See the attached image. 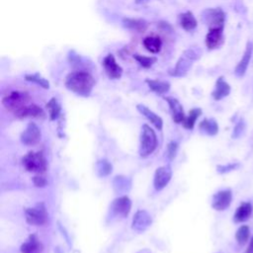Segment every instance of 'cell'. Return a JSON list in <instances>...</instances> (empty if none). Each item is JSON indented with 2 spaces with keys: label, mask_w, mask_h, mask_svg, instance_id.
<instances>
[{
  "label": "cell",
  "mask_w": 253,
  "mask_h": 253,
  "mask_svg": "<svg viewBox=\"0 0 253 253\" xmlns=\"http://www.w3.org/2000/svg\"><path fill=\"white\" fill-rule=\"evenodd\" d=\"M134 2H135L136 4H143V3L148 2V0H134Z\"/></svg>",
  "instance_id": "39"
},
{
  "label": "cell",
  "mask_w": 253,
  "mask_h": 253,
  "mask_svg": "<svg viewBox=\"0 0 253 253\" xmlns=\"http://www.w3.org/2000/svg\"><path fill=\"white\" fill-rule=\"evenodd\" d=\"M165 100L169 105L173 121L176 124L183 123L186 117H185L183 106L181 105V103L176 98H173V97H165Z\"/></svg>",
  "instance_id": "16"
},
{
  "label": "cell",
  "mask_w": 253,
  "mask_h": 253,
  "mask_svg": "<svg viewBox=\"0 0 253 253\" xmlns=\"http://www.w3.org/2000/svg\"><path fill=\"white\" fill-rule=\"evenodd\" d=\"M172 177V170L170 166H161L156 169L154 174L153 185L155 190L160 191L169 183Z\"/></svg>",
  "instance_id": "9"
},
{
  "label": "cell",
  "mask_w": 253,
  "mask_h": 253,
  "mask_svg": "<svg viewBox=\"0 0 253 253\" xmlns=\"http://www.w3.org/2000/svg\"><path fill=\"white\" fill-rule=\"evenodd\" d=\"M244 127H245V124L243 121H240L238 122V124L235 126L234 127V130H233V134H232V137H238L241 135L242 131L244 130Z\"/></svg>",
  "instance_id": "36"
},
{
  "label": "cell",
  "mask_w": 253,
  "mask_h": 253,
  "mask_svg": "<svg viewBox=\"0 0 253 253\" xmlns=\"http://www.w3.org/2000/svg\"><path fill=\"white\" fill-rule=\"evenodd\" d=\"M239 165L237 163H230V164H227V165H219V166H217V172L218 173H225V172L234 170Z\"/></svg>",
  "instance_id": "34"
},
{
  "label": "cell",
  "mask_w": 253,
  "mask_h": 253,
  "mask_svg": "<svg viewBox=\"0 0 253 253\" xmlns=\"http://www.w3.org/2000/svg\"><path fill=\"white\" fill-rule=\"evenodd\" d=\"M42 250V244L37 235L31 234L26 242L21 246L22 253H40Z\"/></svg>",
  "instance_id": "21"
},
{
  "label": "cell",
  "mask_w": 253,
  "mask_h": 253,
  "mask_svg": "<svg viewBox=\"0 0 253 253\" xmlns=\"http://www.w3.org/2000/svg\"><path fill=\"white\" fill-rule=\"evenodd\" d=\"M143 46L151 53H158L162 47V41L158 37H146L142 41Z\"/></svg>",
  "instance_id": "25"
},
{
  "label": "cell",
  "mask_w": 253,
  "mask_h": 253,
  "mask_svg": "<svg viewBox=\"0 0 253 253\" xmlns=\"http://www.w3.org/2000/svg\"><path fill=\"white\" fill-rule=\"evenodd\" d=\"M203 20L209 27V29L224 28L225 14L219 7L209 8L203 12Z\"/></svg>",
  "instance_id": "5"
},
{
  "label": "cell",
  "mask_w": 253,
  "mask_h": 253,
  "mask_svg": "<svg viewBox=\"0 0 253 253\" xmlns=\"http://www.w3.org/2000/svg\"><path fill=\"white\" fill-rule=\"evenodd\" d=\"M33 181L37 187H44L46 185V180L42 176H35L33 178Z\"/></svg>",
  "instance_id": "37"
},
{
  "label": "cell",
  "mask_w": 253,
  "mask_h": 253,
  "mask_svg": "<svg viewBox=\"0 0 253 253\" xmlns=\"http://www.w3.org/2000/svg\"><path fill=\"white\" fill-rule=\"evenodd\" d=\"M146 84L148 85L149 89L152 90L154 93L158 95H163L167 93L170 89V84L167 81L162 80H154V79H146Z\"/></svg>",
  "instance_id": "24"
},
{
  "label": "cell",
  "mask_w": 253,
  "mask_h": 253,
  "mask_svg": "<svg viewBox=\"0 0 253 253\" xmlns=\"http://www.w3.org/2000/svg\"><path fill=\"white\" fill-rule=\"evenodd\" d=\"M252 52H253V42L249 41L246 43V47H245L243 56L241 57V59L239 60V62L236 64V66L234 68V74L237 77H242L245 74L247 67L249 65L251 56H252Z\"/></svg>",
  "instance_id": "12"
},
{
  "label": "cell",
  "mask_w": 253,
  "mask_h": 253,
  "mask_svg": "<svg viewBox=\"0 0 253 253\" xmlns=\"http://www.w3.org/2000/svg\"><path fill=\"white\" fill-rule=\"evenodd\" d=\"M133 58L144 68L151 67L156 62V57L154 56H145L141 54H133Z\"/></svg>",
  "instance_id": "32"
},
{
  "label": "cell",
  "mask_w": 253,
  "mask_h": 253,
  "mask_svg": "<svg viewBox=\"0 0 253 253\" xmlns=\"http://www.w3.org/2000/svg\"><path fill=\"white\" fill-rule=\"evenodd\" d=\"M192 60L189 59L188 57H186L185 55H182L177 63H176V66L173 70H170L169 71V74L172 75V76H176V77H182V76H185L188 72V70L190 69L191 65H192Z\"/></svg>",
  "instance_id": "19"
},
{
  "label": "cell",
  "mask_w": 253,
  "mask_h": 253,
  "mask_svg": "<svg viewBox=\"0 0 253 253\" xmlns=\"http://www.w3.org/2000/svg\"><path fill=\"white\" fill-rule=\"evenodd\" d=\"M252 213V205L248 202L242 203L235 211L233 219L235 222H242L247 220Z\"/></svg>",
  "instance_id": "22"
},
{
  "label": "cell",
  "mask_w": 253,
  "mask_h": 253,
  "mask_svg": "<svg viewBox=\"0 0 253 253\" xmlns=\"http://www.w3.org/2000/svg\"><path fill=\"white\" fill-rule=\"evenodd\" d=\"M249 233H250V230H249V227L247 225H241L236 233H235V239L237 241V243L239 245H244L247 241H248V238H249Z\"/></svg>",
  "instance_id": "30"
},
{
  "label": "cell",
  "mask_w": 253,
  "mask_h": 253,
  "mask_svg": "<svg viewBox=\"0 0 253 253\" xmlns=\"http://www.w3.org/2000/svg\"><path fill=\"white\" fill-rule=\"evenodd\" d=\"M25 79L27 81H30V82H33L41 87H42L43 89H48L49 88V82L43 78L41 74L39 73H34V74H27L25 76Z\"/></svg>",
  "instance_id": "29"
},
{
  "label": "cell",
  "mask_w": 253,
  "mask_h": 253,
  "mask_svg": "<svg viewBox=\"0 0 253 253\" xmlns=\"http://www.w3.org/2000/svg\"><path fill=\"white\" fill-rule=\"evenodd\" d=\"M111 209L116 214H118L120 216H123V217H126L130 211L131 201L126 196L119 197V198H117L113 201Z\"/></svg>",
  "instance_id": "14"
},
{
  "label": "cell",
  "mask_w": 253,
  "mask_h": 253,
  "mask_svg": "<svg viewBox=\"0 0 253 253\" xmlns=\"http://www.w3.org/2000/svg\"><path fill=\"white\" fill-rule=\"evenodd\" d=\"M41 130L35 123H30L21 134V141L26 145H34L41 140Z\"/></svg>",
  "instance_id": "8"
},
{
  "label": "cell",
  "mask_w": 253,
  "mask_h": 253,
  "mask_svg": "<svg viewBox=\"0 0 253 253\" xmlns=\"http://www.w3.org/2000/svg\"><path fill=\"white\" fill-rule=\"evenodd\" d=\"M22 164L30 172L43 173L46 170V160L42 151L28 152L22 158Z\"/></svg>",
  "instance_id": "4"
},
{
  "label": "cell",
  "mask_w": 253,
  "mask_h": 253,
  "mask_svg": "<svg viewBox=\"0 0 253 253\" xmlns=\"http://www.w3.org/2000/svg\"><path fill=\"white\" fill-rule=\"evenodd\" d=\"M46 109L48 111V114H49V119L51 121H54L56 120L59 115H60V111H61V107L58 103V101L55 99V98H51L47 104H46Z\"/></svg>",
  "instance_id": "28"
},
{
  "label": "cell",
  "mask_w": 253,
  "mask_h": 253,
  "mask_svg": "<svg viewBox=\"0 0 253 253\" xmlns=\"http://www.w3.org/2000/svg\"><path fill=\"white\" fill-rule=\"evenodd\" d=\"M229 93H230L229 84L224 80V78L222 76L218 77L215 82L214 90L211 93L212 98L216 101H219V100L223 99L224 97H226Z\"/></svg>",
  "instance_id": "17"
},
{
  "label": "cell",
  "mask_w": 253,
  "mask_h": 253,
  "mask_svg": "<svg viewBox=\"0 0 253 253\" xmlns=\"http://www.w3.org/2000/svg\"><path fill=\"white\" fill-rule=\"evenodd\" d=\"M15 117L19 118V119H24V118H44L45 114L43 112V110L35 105V104H31V105H26L25 107L21 108L19 111H17L16 113H14Z\"/></svg>",
  "instance_id": "15"
},
{
  "label": "cell",
  "mask_w": 253,
  "mask_h": 253,
  "mask_svg": "<svg viewBox=\"0 0 253 253\" xmlns=\"http://www.w3.org/2000/svg\"><path fill=\"white\" fill-rule=\"evenodd\" d=\"M136 108H137L138 112H139L142 116H144L157 129H159V130L162 129L163 121H162V119H161L158 115H156L154 112H152V111H151L150 109H148L146 106L141 105V104H138V105L136 106Z\"/></svg>",
  "instance_id": "18"
},
{
  "label": "cell",
  "mask_w": 253,
  "mask_h": 253,
  "mask_svg": "<svg viewBox=\"0 0 253 253\" xmlns=\"http://www.w3.org/2000/svg\"><path fill=\"white\" fill-rule=\"evenodd\" d=\"M231 200H232V193L230 190L219 191L213 195L211 207L216 211H224L229 207Z\"/></svg>",
  "instance_id": "11"
},
{
  "label": "cell",
  "mask_w": 253,
  "mask_h": 253,
  "mask_svg": "<svg viewBox=\"0 0 253 253\" xmlns=\"http://www.w3.org/2000/svg\"><path fill=\"white\" fill-rule=\"evenodd\" d=\"M96 169L99 176H107L112 172V165L106 159H101L96 164Z\"/></svg>",
  "instance_id": "31"
},
{
  "label": "cell",
  "mask_w": 253,
  "mask_h": 253,
  "mask_svg": "<svg viewBox=\"0 0 253 253\" xmlns=\"http://www.w3.org/2000/svg\"><path fill=\"white\" fill-rule=\"evenodd\" d=\"M244 253H253V236L251 237V239L249 241V245Z\"/></svg>",
  "instance_id": "38"
},
{
  "label": "cell",
  "mask_w": 253,
  "mask_h": 253,
  "mask_svg": "<svg viewBox=\"0 0 253 253\" xmlns=\"http://www.w3.org/2000/svg\"><path fill=\"white\" fill-rule=\"evenodd\" d=\"M202 114V110L200 108H194L189 112V115L185 118V120L183 121V126L185 128L188 129H193L196 124L197 119L201 116Z\"/></svg>",
  "instance_id": "27"
},
{
  "label": "cell",
  "mask_w": 253,
  "mask_h": 253,
  "mask_svg": "<svg viewBox=\"0 0 253 253\" xmlns=\"http://www.w3.org/2000/svg\"><path fill=\"white\" fill-rule=\"evenodd\" d=\"M151 222H152V218H151L150 214L146 211L140 210L135 212L133 219H132L131 227L135 231L142 232L150 226Z\"/></svg>",
  "instance_id": "10"
},
{
  "label": "cell",
  "mask_w": 253,
  "mask_h": 253,
  "mask_svg": "<svg viewBox=\"0 0 253 253\" xmlns=\"http://www.w3.org/2000/svg\"><path fill=\"white\" fill-rule=\"evenodd\" d=\"M177 152V143L174 141H171L167 146V154L170 159H173Z\"/></svg>",
  "instance_id": "35"
},
{
  "label": "cell",
  "mask_w": 253,
  "mask_h": 253,
  "mask_svg": "<svg viewBox=\"0 0 253 253\" xmlns=\"http://www.w3.org/2000/svg\"><path fill=\"white\" fill-rule=\"evenodd\" d=\"M157 146V137L155 131L147 125H143L140 134V146L139 154L141 157L145 158L149 156Z\"/></svg>",
  "instance_id": "2"
},
{
  "label": "cell",
  "mask_w": 253,
  "mask_h": 253,
  "mask_svg": "<svg viewBox=\"0 0 253 253\" xmlns=\"http://www.w3.org/2000/svg\"><path fill=\"white\" fill-rule=\"evenodd\" d=\"M199 127L202 131L207 133L208 135H215L218 131V125L214 119H205L203 120Z\"/></svg>",
  "instance_id": "26"
},
{
  "label": "cell",
  "mask_w": 253,
  "mask_h": 253,
  "mask_svg": "<svg viewBox=\"0 0 253 253\" xmlns=\"http://www.w3.org/2000/svg\"><path fill=\"white\" fill-rule=\"evenodd\" d=\"M179 23H180V26L187 32L193 31L194 29H196V27L198 25V22L194 16V14L190 11H187L180 15Z\"/></svg>",
  "instance_id": "23"
},
{
  "label": "cell",
  "mask_w": 253,
  "mask_h": 253,
  "mask_svg": "<svg viewBox=\"0 0 253 253\" xmlns=\"http://www.w3.org/2000/svg\"><path fill=\"white\" fill-rule=\"evenodd\" d=\"M123 24L126 29L135 31L137 33H143L148 28V23L143 19L137 18H124Z\"/></svg>",
  "instance_id": "20"
},
{
  "label": "cell",
  "mask_w": 253,
  "mask_h": 253,
  "mask_svg": "<svg viewBox=\"0 0 253 253\" xmlns=\"http://www.w3.org/2000/svg\"><path fill=\"white\" fill-rule=\"evenodd\" d=\"M102 65L105 69V72L111 79H119L122 77L123 68L116 61L115 56L112 53H109L103 59Z\"/></svg>",
  "instance_id": "7"
},
{
  "label": "cell",
  "mask_w": 253,
  "mask_h": 253,
  "mask_svg": "<svg viewBox=\"0 0 253 253\" xmlns=\"http://www.w3.org/2000/svg\"><path fill=\"white\" fill-rule=\"evenodd\" d=\"M26 220L32 225H42L46 222L47 214L43 203L37 204L34 208L26 209Z\"/></svg>",
  "instance_id": "6"
},
{
  "label": "cell",
  "mask_w": 253,
  "mask_h": 253,
  "mask_svg": "<svg viewBox=\"0 0 253 253\" xmlns=\"http://www.w3.org/2000/svg\"><path fill=\"white\" fill-rule=\"evenodd\" d=\"M30 95L23 91H13L8 95L4 96L2 99V104L6 110L16 113L21 108L28 105L30 102Z\"/></svg>",
  "instance_id": "3"
},
{
  "label": "cell",
  "mask_w": 253,
  "mask_h": 253,
  "mask_svg": "<svg viewBox=\"0 0 253 253\" xmlns=\"http://www.w3.org/2000/svg\"><path fill=\"white\" fill-rule=\"evenodd\" d=\"M223 42V28L209 29L205 43L209 49H215Z\"/></svg>",
  "instance_id": "13"
},
{
  "label": "cell",
  "mask_w": 253,
  "mask_h": 253,
  "mask_svg": "<svg viewBox=\"0 0 253 253\" xmlns=\"http://www.w3.org/2000/svg\"><path fill=\"white\" fill-rule=\"evenodd\" d=\"M201 54H202V51L199 47H196V46H192V47H189L188 49H186L184 52H183V55H185L186 57H188L189 59H191L192 61H195L197 59H199L201 57Z\"/></svg>",
  "instance_id": "33"
},
{
  "label": "cell",
  "mask_w": 253,
  "mask_h": 253,
  "mask_svg": "<svg viewBox=\"0 0 253 253\" xmlns=\"http://www.w3.org/2000/svg\"><path fill=\"white\" fill-rule=\"evenodd\" d=\"M95 85L94 77L87 71L70 72L65 78V87L78 96L88 97Z\"/></svg>",
  "instance_id": "1"
}]
</instances>
